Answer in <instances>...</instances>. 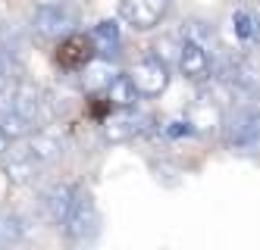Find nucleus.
<instances>
[{
    "label": "nucleus",
    "instance_id": "obj_15",
    "mask_svg": "<svg viewBox=\"0 0 260 250\" xmlns=\"http://www.w3.org/2000/svg\"><path fill=\"white\" fill-rule=\"evenodd\" d=\"M104 97H107V103H110V106H135L138 94H135L132 82H128V75L116 72L113 79H110V85L104 88Z\"/></svg>",
    "mask_w": 260,
    "mask_h": 250
},
{
    "label": "nucleus",
    "instance_id": "obj_1",
    "mask_svg": "<svg viewBox=\"0 0 260 250\" xmlns=\"http://www.w3.org/2000/svg\"><path fill=\"white\" fill-rule=\"evenodd\" d=\"M63 232L69 238V244H94L101 235V213H98V203L88 191L76 188L72 194V206L63 219Z\"/></svg>",
    "mask_w": 260,
    "mask_h": 250
},
{
    "label": "nucleus",
    "instance_id": "obj_12",
    "mask_svg": "<svg viewBox=\"0 0 260 250\" xmlns=\"http://www.w3.org/2000/svg\"><path fill=\"white\" fill-rule=\"evenodd\" d=\"M79 72H82V85H85V91H91V94H104V88L110 85V79L116 75L113 63H110L107 56H101V53L91 56V60H88Z\"/></svg>",
    "mask_w": 260,
    "mask_h": 250
},
{
    "label": "nucleus",
    "instance_id": "obj_16",
    "mask_svg": "<svg viewBox=\"0 0 260 250\" xmlns=\"http://www.w3.org/2000/svg\"><path fill=\"white\" fill-rule=\"evenodd\" d=\"M25 238V225L16 213H0V244L10 247V244H19Z\"/></svg>",
    "mask_w": 260,
    "mask_h": 250
},
{
    "label": "nucleus",
    "instance_id": "obj_9",
    "mask_svg": "<svg viewBox=\"0 0 260 250\" xmlns=\"http://www.w3.org/2000/svg\"><path fill=\"white\" fill-rule=\"evenodd\" d=\"M25 147L19 150V153H25V157L38 166V169H44V166H50V163H57L60 157H63V141H60V134H53V131H28L25 134Z\"/></svg>",
    "mask_w": 260,
    "mask_h": 250
},
{
    "label": "nucleus",
    "instance_id": "obj_10",
    "mask_svg": "<svg viewBox=\"0 0 260 250\" xmlns=\"http://www.w3.org/2000/svg\"><path fill=\"white\" fill-rule=\"evenodd\" d=\"M144 116H138V113L132 106H116V113H110V116L104 119V138L110 144H122L128 138H135V134H141V125Z\"/></svg>",
    "mask_w": 260,
    "mask_h": 250
},
{
    "label": "nucleus",
    "instance_id": "obj_7",
    "mask_svg": "<svg viewBox=\"0 0 260 250\" xmlns=\"http://www.w3.org/2000/svg\"><path fill=\"white\" fill-rule=\"evenodd\" d=\"M119 16L135 31H147L166 16V0H119Z\"/></svg>",
    "mask_w": 260,
    "mask_h": 250
},
{
    "label": "nucleus",
    "instance_id": "obj_17",
    "mask_svg": "<svg viewBox=\"0 0 260 250\" xmlns=\"http://www.w3.org/2000/svg\"><path fill=\"white\" fill-rule=\"evenodd\" d=\"M232 28H235V34L241 38V41H254V19H251V13L235 10L232 13Z\"/></svg>",
    "mask_w": 260,
    "mask_h": 250
},
{
    "label": "nucleus",
    "instance_id": "obj_14",
    "mask_svg": "<svg viewBox=\"0 0 260 250\" xmlns=\"http://www.w3.org/2000/svg\"><path fill=\"white\" fill-rule=\"evenodd\" d=\"M91 38V44H94V53L101 56H113L122 44V38H119V25L113 22V19H104V22H98L94 28L88 31Z\"/></svg>",
    "mask_w": 260,
    "mask_h": 250
},
{
    "label": "nucleus",
    "instance_id": "obj_2",
    "mask_svg": "<svg viewBox=\"0 0 260 250\" xmlns=\"http://www.w3.org/2000/svg\"><path fill=\"white\" fill-rule=\"evenodd\" d=\"M4 91H7V100L10 106L19 113V116L35 128V125H44L50 119V110H47V94L41 88H35L28 82H16V85H7L4 82Z\"/></svg>",
    "mask_w": 260,
    "mask_h": 250
},
{
    "label": "nucleus",
    "instance_id": "obj_4",
    "mask_svg": "<svg viewBox=\"0 0 260 250\" xmlns=\"http://www.w3.org/2000/svg\"><path fill=\"white\" fill-rule=\"evenodd\" d=\"M79 19L66 4H41L31 16V31L41 38V41H60L63 34L76 31Z\"/></svg>",
    "mask_w": 260,
    "mask_h": 250
},
{
    "label": "nucleus",
    "instance_id": "obj_11",
    "mask_svg": "<svg viewBox=\"0 0 260 250\" xmlns=\"http://www.w3.org/2000/svg\"><path fill=\"white\" fill-rule=\"evenodd\" d=\"M72 194H76V188H72V185H50L41 194V209H44V216L53 225H63L69 206H72Z\"/></svg>",
    "mask_w": 260,
    "mask_h": 250
},
{
    "label": "nucleus",
    "instance_id": "obj_19",
    "mask_svg": "<svg viewBox=\"0 0 260 250\" xmlns=\"http://www.w3.org/2000/svg\"><path fill=\"white\" fill-rule=\"evenodd\" d=\"M7 79V63H4V56H0V82Z\"/></svg>",
    "mask_w": 260,
    "mask_h": 250
},
{
    "label": "nucleus",
    "instance_id": "obj_3",
    "mask_svg": "<svg viewBox=\"0 0 260 250\" xmlns=\"http://www.w3.org/2000/svg\"><path fill=\"white\" fill-rule=\"evenodd\" d=\"M125 75H128V82H132L138 97H160L170 88V63H163L157 53L138 60Z\"/></svg>",
    "mask_w": 260,
    "mask_h": 250
},
{
    "label": "nucleus",
    "instance_id": "obj_6",
    "mask_svg": "<svg viewBox=\"0 0 260 250\" xmlns=\"http://www.w3.org/2000/svg\"><path fill=\"white\" fill-rule=\"evenodd\" d=\"M257 138H260V119H257V110L251 103L235 110L226 119V141H229V147L251 153L257 147Z\"/></svg>",
    "mask_w": 260,
    "mask_h": 250
},
{
    "label": "nucleus",
    "instance_id": "obj_5",
    "mask_svg": "<svg viewBox=\"0 0 260 250\" xmlns=\"http://www.w3.org/2000/svg\"><path fill=\"white\" fill-rule=\"evenodd\" d=\"M176 66H179V75H182V79H188V82H194V85L210 82V72H213V63H210L207 47L198 44V41H191V38H182V41H179Z\"/></svg>",
    "mask_w": 260,
    "mask_h": 250
},
{
    "label": "nucleus",
    "instance_id": "obj_13",
    "mask_svg": "<svg viewBox=\"0 0 260 250\" xmlns=\"http://www.w3.org/2000/svg\"><path fill=\"white\" fill-rule=\"evenodd\" d=\"M229 82H232L235 91H245V94H254V91H257L260 75H257V60H254V53H245V56H238V60L232 63Z\"/></svg>",
    "mask_w": 260,
    "mask_h": 250
},
{
    "label": "nucleus",
    "instance_id": "obj_8",
    "mask_svg": "<svg viewBox=\"0 0 260 250\" xmlns=\"http://www.w3.org/2000/svg\"><path fill=\"white\" fill-rule=\"evenodd\" d=\"M91 56H94V44H91V38L82 34V31H69L57 41V63L66 72H79Z\"/></svg>",
    "mask_w": 260,
    "mask_h": 250
},
{
    "label": "nucleus",
    "instance_id": "obj_18",
    "mask_svg": "<svg viewBox=\"0 0 260 250\" xmlns=\"http://www.w3.org/2000/svg\"><path fill=\"white\" fill-rule=\"evenodd\" d=\"M10 144H13V141L7 138L4 131H0V157H7V153H10Z\"/></svg>",
    "mask_w": 260,
    "mask_h": 250
}]
</instances>
